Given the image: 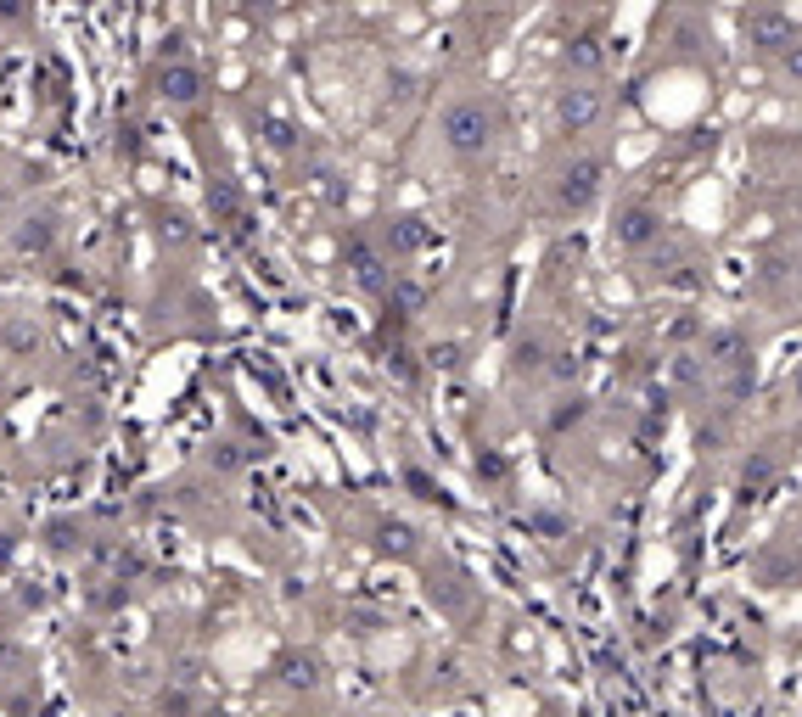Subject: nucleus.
Instances as JSON below:
<instances>
[{"label":"nucleus","mask_w":802,"mask_h":717,"mask_svg":"<svg viewBox=\"0 0 802 717\" xmlns=\"http://www.w3.org/2000/svg\"><path fill=\"white\" fill-rule=\"evenodd\" d=\"M438 129H444V146L460 157H477L494 146V129H500V107L483 96H460L444 107V118H438Z\"/></svg>","instance_id":"1"},{"label":"nucleus","mask_w":802,"mask_h":717,"mask_svg":"<svg viewBox=\"0 0 802 717\" xmlns=\"http://www.w3.org/2000/svg\"><path fill=\"white\" fill-rule=\"evenodd\" d=\"M601 185H606V163H601V157H578L573 169L561 174V185H556V197H561V208H573V213H584L589 202L601 197Z\"/></svg>","instance_id":"2"},{"label":"nucleus","mask_w":802,"mask_h":717,"mask_svg":"<svg viewBox=\"0 0 802 717\" xmlns=\"http://www.w3.org/2000/svg\"><path fill=\"white\" fill-rule=\"evenodd\" d=\"M746 40L758 45V51H769V57H786L791 45H797V29H791L786 12H774V6H758V12L746 17Z\"/></svg>","instance_id":"3"},{"label":"nucleus","mask_w":802,"mask_h":717,"mask_svg":"<svg viewBox=\"0 0 802 717\" xmlns=\"http://www.w3.org/2000/svg\"><path fill=\"white\" fill-rule=\"evenodd\" d=\"M601 90L595 85H573V90H561L556 96V118H561V129L567 135H584V129H595L601 124Z\"/></svg>","instance_id":"4"},{"label":"nucleus","mask_w":802,"mask_h":717,"mask_svg":"<svg viewBox=\"0 0 802 717\" xmlns=\"http://www.w3.org/2000/svg\"><path fill=\"white\" fill-rule=\"evenodd\" d=\"M158 90L174 101V107H191V101L202 96V73L191 68V62H163V68H158Z\"/></svg>","instance_id":"5"},{"label":"nucleus","mask_w":802,"mask_h":717,"mask_svg":"<svg viewBox=\"0 0 802 717\" xmlns=\"http://www.w3.org/2000/svg\"><path fill=\"white\" fill-rule=\"evenodd\" d=\"M657 225H662L657 213L634 202V208H623V219H617V241H623V247H645V241L657 236Z\"/></svg>","instance_id":"6"},{"label":"nucleus","mask_w":802,"mask_h":717,"mask_svg":"<svg viewBox=\"0 0 802 717\" xmlns=\"http://www.w3.org/2000/svg\"><path fill=\"white\" fill-rule=\"evenodd\" d=\"M387 247H393V253H421V247H427V225H421V219H393Z\"/></svg>","instance_id":"7"},{"label":"nucleus","mask_w":802,"mask_h":717,"mask_svg":"<svg viewBox=\"0 0 802 717\" xmlns=\"http://www.w3.org/2000/svg\"><path fill=\"white\" fill-rule=\"evenodd\" d=\"M376 549H382V555H410V549H416V533H410L404 521H382V527H376Z\"/></svg>","instance_id":"8"},{"label":"nucleus","mask_w":802,"mask_h":717,"mask_svg":"<svg viewBox=\"0 0 802 717\" xmlns=\"http://www.w3.org/2000/svg\"><path fill=\"white\" fill-rule=\"evenodd\" d=\"M0 342H6L12 353H34L40 348V331H34V320H6L0 325Z\"/></svg>","instance_id":"9"},{"label":"nucleus","mask_w":802,"mask_h":717,"mask_svg":"<svg viewBox=\"0 0 802 717\" xmlns=\"http://www.w3.org/2000/svg\"><path fill=\"white\" fill-rule=\"evenodd\" d=\"M51 219H23V230H17V253H45L51 247Z\"/></svg>","instance_id":"10"},{"label":"nucleus","mask_w":802,"mask_h":717,"mask_svg":"<svg viewBox=\"0 0 802 717\" xmlns=\"http://www.w3.org/2000/svg\"><path fill=\"white\" fill-rule=\"evenodd\" d=\"M348 253H354V269H359V281H382V264H376V253L371 247H365V241H354V247H348Z\"/></svg>","instance_id":"11"},{"label":"nucleus","mask_w":802,"mask_h":717,"mask_svg":"<svg viewBox=\"0 0 802 717\" xmlns=\"http://www.w3.org/2000/svg\"><path fill=\"white\" fill-rule=\"evenodd\" d=\"M601 62V34H578L573 40V68H595Z\"/></svg>","instance_id":"12"},{"label":"nucleus","mask_w":802,"mask_h":717,"mask_svg":"<svg viewBox=\"0 0 802 717\" xmlns=\"http://www.w3.org/2000/svg\"><path fill=\"white\" fill-rule=\"evenodd\" d=\"M158 712H163V717H186V712H191L186 689H163V695H158Z\"/></svg>","instance_id":"13"},{"label":"nucleus","mask_w":802,"mask_h":717,"mask_svg":"<svg viewBox=\"0 0 802 717\" xmlns=\"http://www.w3.org/2000/svg\"><path fill=\"white\" fill-rule=\"evenodd\" d=\"M780 73H786L791 85H802V40H797V45H791L786 57H780Z\"/></svg>","instance_id":"14"},{"label":"nucleus","mask_w":802,"mask_h":717,"mask_svg":"<svg viewBox=\"0 0 802 717\" xmlns=\"http://www.w3.org/2000/svg\"><path fill=\"white\" fill-rule=\"evenodd\" d=\"M264 129H270V146H281V152H287V146H292V129L281 124V118H270V124H264Z\"/></svg>","instance_id":"15"},{"label":"nucleus","mask_w":802,"mask_h":717,"mask_svg":"<svg viewBox=\"0 0 802 717\" xmlns=\"http://www.w3.org/2000/svg\"><path fill=\"white\" fill-rule=\"evenodd\" d=\"M12 17H23V0H0V23H12Z\"/></svg>","instance_id":"16"},{"label":"nucleus","mask_w":802,"mask_h":717,"mask_svg":"<svg viewBox=\"0 0 802 717\" xmlns=\"http://www.w3.org/2000/svg\"><path fill=\"white\" fill-rule=\"evenodd\" d=\"M791 398L802 404V365H797V376H791Z\"/></svg>","instance_id":"17"}]
</instances>
